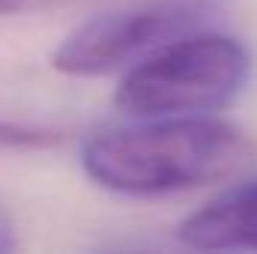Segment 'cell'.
I'll return each mask as SVG.
<instances>
[{
  "mask_svg": "<svg viewBox=\"0 0 257 254\" xmlns=\"http://www.w3.org/2000/svg\"><path fill=\"white\" fill-rule=\"evenodd\" d=\"M257 159V144L215 114L128 117L102 126L81 144L84 174L105 191L159 197L239 177Z\"/></svg>",
  "mask_w": 257,
  "mask_h": 254,
  "instance_id": "6da1fadb",
  "label": "cell"
},
{
  "mask_svg": "<svg viewBox=\"0 0 257 254\" xmlns=\"http://www.w3.org/2000/svg\"><path fill=\"white\" fill-rule=\"evenodd\" d=\"M251 75L248 48L221 30L194 27L123 69L114 105L126 117H197L236 102Z\"/></svg>",
  "mask_w": 257,
  "mask_h": 254,
  "instance_id": "7a4b0ae2",
  "label": "cell"
},
{
  "mask_svg": "<svg viewBox=\"0 0 257 254\" xmlns=\"http://www.w3.org/2000/svg\"><path fill=\"white\" fill-rule=\"evenodd\" d=\"M209 0H138L81 21L54 48L51 66L69 78L123 72L162 42L209 24Z\"/></svg>",
  "mask_w": 257,
  "mask_h": 254,
  "instance_id": "3957f363",
  "label": "cell"
},
{
  "mask_svg": "<svg viewBox=\"0 0 257 254\" xmlns=\"http://www.w3.org/2000/svg\"><path fill=\"white\" fill-rule=\"evenodd\" d=\"M177 239L197 251H257V177H245L189 212Z\"/></svg>",
  "mask_w": 257,
  "mask_h": 254,
  "instance_id": "277c9868",
  "label": "cell"
},
{
  "mask_svg": "<svg viewBox=\"0 0 257 254\" xmlns=\"http://www.w3.org/2000/svg\"><path fill=\"white\" fill-rule=\"evenodd\" d=\"M63 144V132L0 117V150H51Z\"/></svg>",
  "mask_w": 257,
  "mask_h": 254,
  "instance_id": "5b68a950",
  "label": "cell"
},
{
  "mask_svg": "<svg viewBox=\"0 0 257 254\" xmlns=\"http://www.w3.org/2000/svg\"><path fill=\"white\" fill-rule=\"evenodd\" d=\"M18 245V236H15V224L9 218V212L0 206V254L3 251H12Z\"/></svg>",
  "mask_w": 257,
  "mask_h": 254,
  "instance_id": "8992f818",
  "label": "cell"
},
{
  "mask_svg": "<svg viewBox=\"0 0 257 254\" xmlns=\"http://www.w3.org/2000/svg\"><path fill=\"white\" fill-rule=\"evenodd\" d=\"M45 0H0V15H12V12H24L30 6H39Z\"/></svg>",
  "mask_w": 257,
  "mask_h": 254,
  "instance_id": "52a82bcc",
  "label": "cell"
}]
</instances>
